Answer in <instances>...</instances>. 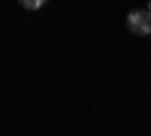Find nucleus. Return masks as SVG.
I'll return each mask as SVG.
<instances>
[{
	"label": "nucleus",
	"instance_id": "1",
	"mask_svg": "<svg viewBox=\"0 0 151 136\" xmlns=\"http://www.w3.org/2000/svg\"><path fill=\"white\" fill-rule=\"evenodd\" d=\"M127 27L133 33H139V36L151 33V12L148 9H133L130 15H127Z\"/></svg>",
	"mask_w": 151,
	"mask_h": 136
},
{
	"label": "nucleus",
	"instance_id": "2",
	"mask_svg": "<svg viewBox=\"0 0 151 136\" xmlns=\"http://www.w3.org/2000/svg\"><path fill=\"white\" fill-rule=\"evenodd\" d=\"M21 6H24V9H40L42 3H40V0H24V3H21Z\"/></svg>",
	"mask_w": 151,
	"mask_h": 136
},
{
	"label": "nucleus",
	"instance_id": "3",
	"mask_svg": "<svg viewBox=\"0 0 151 136\" xmlns=\"http://www.w3.org/2000/svg\"><path fill=\"white\" fill-rule=\"evenodd\" d=\"M148 12H151V6H148Z\"/></svg>",
	"mask_w": 151,
	"mask_h": 136
}]
</instances>
